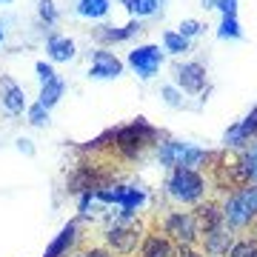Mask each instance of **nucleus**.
<instances>
[{"mask_svg":"<svg viewBox=\"0 0 257 257\" xmlns=\"http://www.w3.org/2000/svg\"><path fill=\"white\" fill-rule=\"evenodd\" d=\"M223 206V226L231 231L251 226L257 217V183H246L231 189V194L220 203Z\"/></svg>","mask_w":257,"mask_h":257,"instance_id":"1","label":"nucleus"},{"mask_svg":"<svg viewBox=\"0 0 257 257\" xmlns=\"http://www.w3.org/2000/svg\"><path fill=\"white\" fill-rule=\"evenodd\" d=\"M206 177L200 172H194V169H183V166H177L172 169V175L166 180V192L175 203H183V206H197L200 200H206Z\"/></svg>","mask_w":257,"mask_h":257,"instance_id":"2","label":"nucleus"},{"mask_svg":"<svg viewBox=\"0 0 257 257\" xmlns=\"http://www.w3.org/2000/svg\"><path fill=\"white\" fill-rule=\"evenodd\" d=\"M157 138H160V135H157V128L149 126L143 117H138L135 123H128V126H120L117 132H111L114 149H117L123 157H128V160H132V157H138L146 146H152Z\"/></svg>","mask_w":257,"mask_h":257,"instance_id":"3","label":"nucleus"},{"mask_svg":"<svg viewBox=\"0 0 257 257\" xmlns=\"http://www.w3.org/2000/svg\"><path fill=\"white\" fill-rule=\"evenodd\" d=\"M160 231L169 234L175 246H197L200 243V229L192 211H169L160 220Z\"/></svg>","mask_w":257,"mask_h":257,"instance_id":"4","label":"nucleus"},{"mask_svg":"<svg viewBox=\"0 0 257 257\" xmlns=\"http://www.w3.org/2000/svg\"><path fill=\"white\" fill-rule=\"evenodd\" d=\"M140 240H143V231H140L135 223H128V226L114 223V226H109V231H106V248L117 257H132L138 251Z\"/></svg>","mask_w":257,"mask_h":257,"instance_id":"5","label":"nucleus"},{"mask_svg":"<svg viewBox=\"0 0 257 257\" xmlns=\"http://www.w3.org/2000/svg\"><path fill=\"white\" fill-rule=\"evenodd\" d=\"M126 63L138 72L140 80H152V77L160 72V66H163V52H160V46H155V43H143V46L128 52Z\"/></svg>","mask_w":257,"mask_h":257,"instance_id":"6","label":"nucleus"},{"mask_svg":"<svg viewBox=\"0 0 257 257\" xmlns=\"http://www.w3.org/2000/svg\"><path fill=\"white\" fill-rule=\"evenodd\" d=\"M209 83V74H206V66L197 63V60H186V63L175 66V86L186 94H203Z\"/></svg>","mask_w":257,"mask_h":257,"instance_id":"7","label":"nucleus"},{"mask_svg":"<svg viewBox=\"0 0 257 257\" xmlns=\"http://www.w3.org/2000/svg\"><path fill=\"white\" fill-rule=\"evenodd\" d=\"M123 74V60L109 49H97L92 52V66H89V77L92 80H114Z\"/></svg>","mask_w":257,"mask_h":257,"instance_id":"8","label":"nucleus"},{"mask_svg":"<svg viewBox=\"0 0 257 257\" xmlns=\"http://www.w3.org/2000/svg\"><path fill=\"white\" fill-rule=\"evenodd\" d=\"M177 246L169 240V234H163L160 229H149L143 231V240L135 254L138 257H175Z\"/></svg>","mask_w":257,"mask_h":257,"instance_id":"9","label":"nucleus"},{"mask_svg":"<svg viewBox=\"0 0 257 257\" xmlns=\"http://www.w3.org/2000/svg\"><path fill=\"white\" fill-rule=\"evenodd\" d=\"M200 243H203V254L209 257H226L229 248L234 246V231L226 229V226H217V229L200 231Z\"/></svg>","mask_w":257,"mask_h":257,"instance_id":"10","label":"nucleus"},{"mask_svg":"<svg viewBox=\"0 0 257 257\" xmlns=\"http://www.w3.org/2000/svg\"><path fill=\"white\" fill-rule=\"evenodd\" d=\"M0 106L9 111V114H20V111L29 109L23 86H18L9 74H3V77H0Z\"/></svg>","mask_w":257,"mask_h":257,"instance_id":"11","label":"nucleus"},{"mask_svg":"<svg viewBox=\"0 0 257 257\" xmlns=\"http://www.w3.org/2000/svg\"><path fill=\"white\" fill-rule=\"evenodd\" d=\"M77 237H80V234H77V223L69 220L63 229H60V234L49 243L43 257H69L72 251H77Z\"/></svg>","mask_w":257,"mask_h":257,"instance_id":"12","label":"nucleus"},{"mask_svg":"<svg viewBox=\"0 0 257 257\" xmlns=\"http://www.w3.org/2000/svg\"><path fill=\"white\" fill-rule=\"evenodd\" d=\"M194 220H197V229L200 231H209V229H217L223 226V206L217 200H200L194 206Z\"/></svg>","mask_w":257,"mask_h":257,"instance_id":"13","label":"nucleus"},{"mask_svg":"<svg viewBox=\"0 0 257 257\" xmlns=\"http://www.w3.org/2000/svg\"><path fill=\"white\" fill-rule=\"evenodd\" d=\"M189 146H192V143H183V140H163V143L157 146V160H160V166H166V169L183 166Z\"/></svg>","mask_w":257,"mask_h":257,"instance_id":"14","label":"nucleus"},{"mask_svg":"<svg viewBox=\"0 0 257 257\" xmlns=\"http://www.w3.org/2000/svg\"><path fill=\"white\" fill-rule=\"evenodd\" d=\"M46 55H49L52 63H69V60H74V55H77V46H74L72 37L52 35L46 40Z\"/></svg>","mask_w":257,"mask_h":257,"instance_id":"15","label":"nucleus"},{"mask_svg":"<svg viewBox=\"0 0 257 257\" xmlns=\"http://www.w3.org/2000/svg\"><path fill=\"white\" fill-rule=\"evenodd\" d=\"M140 20H128L126 26H100L97 32H94V37L100 40V43H123V40H132V37L140 32Z\"/></svg>","mask_w":257,"mask_h":257,"instance_id":"16","label":"nucleus"},{"mask_svg":"<svg viewBox=\"0 0 257 257\" xmlns=\"http://www.w3.org/2000/svg\"><path fill=\"white\" fill-rule=\"evenodd\" d=\"M109 9H111L109 0H77L74 3L77 18H86V20H103L109 15Z\"/></svg>","mask_w":257,"mask_h":257,"instance_id":"17","label":"nucleus"},{"mask_svg":"<svg viewBox=\"0 0 257 257\" xmlns=\"http://www.w3.org/2000/svg\"><path fill=\"white\" fill-rule=\"evenodd\" d=\"M63 92H66V80L63 77H55L52 83L40 86V97H37V103H40L43 109H55L57 103H60V97H63Z\"/></svg>","mask_w":257,"mask_h":257,"instance_id":"18","label":"nucleus"},{"mask_svg":"<svg viewBox=\"0 0 257 257\" xmlns=\"http://www.w3.org/2000/svg\"><path fill=\"white\" fill-rule=\"evenodd\" d=\"M192 49V40H186V37H180L177 32H163V52H169V55H175V57H180V55H186Z\"/></svg>","mask_w":257,"mask_h":257,"instance_id":"19","label":"nucleus"},{"mask_svg":"<svg viewBox=\"0 0 257 257\" xmlns=\"http://www.w3.org/2000/svg\"><path fill=\"white\" fill-rule=\"evenodd\" d=\"M217 37H220V40H240V37H243V29H240L237 15H223L220 29H217Z\"/></svg>","mask_w":257,"mask_h":257,"instance_id":"20","label":"nucleus"},{"mask_svg":"<svg viewBox=\"0 0 257 257\" xmlns=\"http://www.w3.org/2000/svg\"><path fill=\"white\" fill-rule=\"evenodd\" d=\"M211 160V155L206 149H197V146H189L186 152V160H183V169H194V172H200V166H206Z\"/></svg>","mask_w":257,"mask_h":257,"instance_id":"21","label":"nucleus"},{"mask_svg":"<svg viewBox=\"0 0 257 257\" xmlns=\"http://www.w3.org/2000/svg\"><path fill=\"white\" fill-rule=\"evenodd\" d=\"M157 9H160V0H135L132 9H128V15L135 20H140V18H152Z\"/></svg>","mask_w":257,"mask_h":257,"instance_id":"22","label":"nucleus"},{"mask_svg":"<svg viewBox=\"0 0 257 257\" xmlns=\"http://www.w3.org/2000/svg\"><path fill=\"white\" fill-rule=\"evenodd\" d=\"M229 257H257V240L254 237L234 240V246L229 248Z\"/></svg>","mask_w":257,"mask_h":257,"instance_id":"23","label":"nucleus"},{"mask_svg":"<svg viewBox=\"0 0 257 257\" xmlns=\"http://www.w3.org/2000/svg\"><path fill=\"white\" fill-rule=\"evenodd\" d=\"M240 166H243V175L248 183H257V152H240Z\"/></svg>","mask_w":257,"mask_h":257,"instance_id":"24","label":"nucleus"},{"mask_svg":"<svg viewBox=\"0 0 257 257\" xmlns=\"http://www.w3.org/2000/svg\"><path fill=\"white\" fill-rule=\"evenodd\" d=\"M37 15H40V20H43L46 26H55V23H57L55 0H37Z\"/></svg>","mask_w":257,"mask_h":257,"instance_id":"25","label":"nucleus"},{"mask_svg":"<svg viewBox=\"0 0 257 257\" xmlns=\"http://www.w3.org/2000/svg\"><path fill=\"white\" fill-rule=\"evenodd\" d=\"M26 120L32 123V126H37V128L49 126V109H43L40 103H35V106H29L26 109Z\"/></svg>","mask_w":257,"mask_h":257,"instance_id":"26","label":"nucleus"},{"mask_svg":"<svg viewBox=\"0 0 257 257\" xmlns=\"http://www.w3.org/2000/svg\"><path fill=\"white\" fill-rule=\"evenodd\" d=\"M160 97H163L172 109H183V92H180L177 86H172V83H169V86H160Z\"/></svg>","mask_w":257,"mask_h":257,"instance_id":"27","label":"nucleus"},{"mask_svg":"<svg viewBox=\"0 0 257 257\" xmlns=\"http://www.w3.org/2000/svg\"><path fill=\"white\" fill-rule=\"evenodd\" d=\"M203 23L200 20H194V18H186V20H180V26H177V35L180 37H186V40H192V37H197L203 32Z\"/></svg>","mask_w":257,"mask_h":257,"instance_id":"28","label":"nucleus"},{"mask_svg":"<svg viewBox=\"0 0 257 257\" xmlns=\"http://www.w3.org/2000/svg\"><path fill=\"white\" fill-rule=\"evenodd\" d=\"M223 143H226V149H243L248 143L246 138H243V132H240V123H234V126L223 135Z\"/></svg>","mask_w":257,"mask_h":257,"instance_id":"29","label":"nucleus"},{"mask_svg":"<svg viewBox=\"0 0 257 257\" xmlns=\"http://www.w3.org/2000/svg\"><path fill=\"white\" fill-rule=\"evenodd\" d=\"M35 72H37V80H40V86H46V83H52V80L57 77L55 66L46 63V60H37V63H35Z\"/></svg>","mask_w":257,"mask_h":257,"instance_id":"30","label":"nucleus"},{"mask_svg":"<svg viewBox=\"0 0 257 257\" xmlns=\"http://www.w3.org/2000/svg\"><path fill=\"white\" fill-rule=\"evenodd\" d=\"M240 132H243V138H246V140L257 135V109H251V114L240 123Z\"/></svg>","mask_w":257,"mask_h":257,"instance_id":"31","label":"nucleus"},{"mask_svg":"<svg viewBox=\"0 0 257 257\" xmlns=\"http://www.w3.org/2000/svg\"><path fill=\"white\" fill-rule=\"evenodd\" d=\"M175 257H206V254H203L197 246H177Z\"/></svg>","mask_w":257,"mask_h":257,"instance_id":"32","label":"nucleus"},{"mask_svg":"<svg viewBox=\"0 0 257 257\" xmlns=\"http://www.w3.org/2000/svg\"><path fill=\"white\" fill-rule=\"evenodd\" d=\"M217 9H220V15H237V0H220Z\"/></svg>","mask_w":257,"mask_h":257,"instance_id":"33","label":"nucleus"},{"mask_svg":"<svg viewBox=\"0 0 257 257\" xmlns=\"http://www.w3.org/2000/svg\"><path fill=\"white\" fill-rule=\"evenodd\" d=\"M83 251H86V257H114L106 246H92V248H83Z\"/></svg>","mask_w":257,"mask_h":257,"instance_id":"34","label":"nucleus"},{"mask_svg":"<svg viewBox=\"0 0 257 257\" xmlns=\"http://www.w3.org/2000/svg\"><path fill=\"white\" fill-rule=\"evenodd\" d=\"M18 149L20 152H26V155H35V146H32V140H26V138L18 140Z\"/></svg>","mask_w":257,"mask_h":257,"instance_id":"35","label":"nucleus"},{"mask_svg":"<svg viewBox=\"0 0 257 257\" xmlns=\"http://www.w3.org/2000/svg\"><path fill=\"white\" fill-rule=\"evenodd\" d=\"M217 3H220V0H200V6L206 12H211V9H217Z\"/></svg>","mask_w":257,"mask_h":257,"instance_id":"36","label":"nucleus"},{"mask_svg":"<svg viewBox=\"0 0 257 257\" xmlns=\"http://www.w3.org/2000/svg\"><path fill=\"white\" fill-rule=\"evenodd\" d=\"M120 3H123V9L128 12V9H132V3H135V0H120Z\"/></svg>","mask_w":257,"mask_h":257,"instance_id":"37","label":"nucleus"},{"mask_svg":"<svg viewBox=\"0 0 257 257\" xmlns=\"http://www.w3.org/2000/svg\"><path fill=\"white\" fill-rule=\"evenodd\" d=\"M251 231H254V234H251V237L257 240V217H254V223H251Z\"/></svg>","mask_w":257,"mask_h":257,"instance_id":"38","label":"nucleus"},{"mask_svg":"<svg viewBox=\"0 0 257 257\" xmlns=\"http://www.w3.org/2000/svg\"><path fill=\"white\" fill-rule=\"evenodd\" d=\"M69 257H86V251H72Z\"/></svg>","mask_w":257,"mask_h":257,"instance_id":"39","label":"nucleus"},{"mask_svg":"<svg viewBox=\"0 0 257 257\" xmlns=\"http://www.w3.org/2000/svg\"><path fill=\"white\" fill-rule=\"evenodd\" d=\"M3 40H6V32H3V26H0V43H3Z\"/></svg>","mask_w":257,"mask_h":257,"instance_id":"40","label":"nucleus"},{"mask_svg":"<svg viewBox=\"0 0 257 257\" xmlns=\"http://www.w3.org/2000/svg\"><path fill=\"white\" fill-rule=\"evenodd\" d=\"M0 3H15V0H0Z\"/></svg>","mask_w":257,"mask_h":257,"instance_id":"41","label":"nucleus"},{"mask_svg":"<svg viewBox=\"0 0 257 257\" xmlns=\"http://www.w3.org/2000/svg\"><path fill=\"white\" fill-rule=\"evenodd\" d=\"M254 152H257V146H254Z\"/></svg>","mask_w":257,"mask_h":257,"instance_id":"42","label":"nucleus"}]
</instances>
